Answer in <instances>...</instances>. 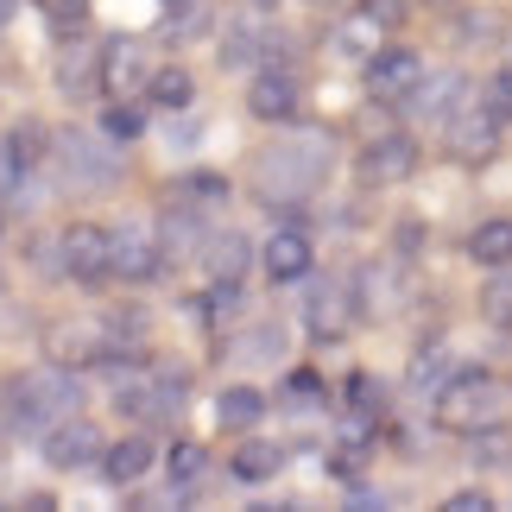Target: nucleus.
Masks as SVG:
<instances>
[{"mask_svg": "<svg viewBox=\"0 0 512 512\" xmlns=\"http://www.w3.org/2000/svg\"><path fill=\"white\" fill-rule=\"evenodd\" d=\"M468 95H475V89H468V76H424V83L411 89L405 114H411V121H430V127H449V114H456Z\"/></svg>", "mask_w": 512, "mask_h": 512, "instance_id": "dca6fc26", "label": "nucleus"}, {"mask_svg": "<svg viewBox=\"0 0 512 512\" xmlns=\"http://www.w3.org/2000/svg\"><path fill=\"white\" fill-rule=\"evenodd\" d=\"M285 468V449L279 443H266V437H253V430H241V443H234V456H228V475L234 481H272Z\"/></svg>", "mask_w": 512, "mask_h": 512, "instance_id": "6ab92c4d", "label": "nucleus"}, {"mask_svg": "<svg viewBox=\"0 0 512 512\" xmlns=\"http://www.w3.org/2000/svg\"><path fill=\"white\" fill-rule=\"evenodd\" d=\"M260 57V26H234L222 38V64H253Z\"/></svg>", "mask_w": 512, "mask_h": 512, "instance_id": "c9c22d12", "label": "nucleus"}, {"mask_svg": "<svg viewBox=\"0 0 512 512\" xmlns=\"http://www.w3.org/2000/svg\"><path fill=\"white\" fill-rule=\"evenodd\" d=\"M152 392H159V418H165V411H177V405H184L190 399V367H152Z\"/></svg>", "mask_w": 512, "mask_h": 512, "instance_id": "f704fd0d", "label": "nucleus"}, {"mask_svg": "<svg viewBox=\"0 0 512 512\" xmlns=\"http://www.w3.org/2000/svg\"><path fill=\"white\" fill-rule=\"evenodd\" d=\"M468 260L487 266V272L512 260V215H487V222L468 228Z\"/></svg>", "mask_w": 512, "mask_h": 512, "instance_id": "4be33fe9", "label": "nucleus"}, {"mask_svg": "<svg viewBox=\"0 0 512 512\" xmlns=\"http://www.w3.org/2000/svg\"><path fill=\"white\" fill-rule=\"evenodd\" d=\"M247 260H253V247L241 241V234H209L203 241V279L215 291V304H234L241 298V279H247Z\"/></svg>", "mask_w": 512, "mask_h": 512, "instance_id": "1a4fd4ad", "label": "nucleus"}, {"mask_svg": "<svg viewBox=\"0 0 512 512\" xmlns=\"http://www.w3.org/2000/svg\"><path fill=\"white\" fill-rule=\"evenodd\" d=\"M38 7H45V13L57 19V32H70L76 19H83V7H89V0H38Z\"/></svg>", "mask_w": 512, "mask_h": 512, "instance_id": "58836bf2", "label": "nucleus"}, {"mask_svg": "<svg viewBox=\"0 0 512 512\" xmlns=\"http://www.w3.org/2000/svg\"><path fill=\"white\" fill-rule=\"evenodd\" d=\"M430 7H456V0H430Z\"/></svg>", "mask_w": 512, "mask_h": 512, "instance_id": "37998d69", "label": "nucleus"}, {"mask_svg": "<svg viewBox=\"0 0 512 512\" xmlns=\"http://www.w3.org/2000/svg\"><path fill=\"white\" fill-rule=\"evenodd\" d=\"M38 443H45V462H51V468H64V475H70V468H83V462H95V456H102V437H95V424L83 418V411L57 418V424H51Z\"/></svg>", "mask_w": 512, "mask_h": 512, "instance_id": "ddd939ff", "label": "nucleus"}, {"mask_svg": "<svg viewBox=\"0 0 512 512\" xmlns=\"http://www.w3.org/2000/svg\"><path fill=\"white\" fill-rule=\"evenodd\" d=\"M177 196H184V203H196V209H222V203H228V177H215V171H190L184 184H177Z\"/></svg>", "mask_w": 512, "mask_h": 512, "instance_id": "72a5a7b5", "label": "nucleus"}, {"mask_svg": "<svg viewBox=\"0 0 512 512\" xmlns=\"http://www.w3.org/2000/svg\"><path fill=\"white\" fill-rule=\"evenodd\" d=\"M45 354H51V367H70V373L108 367V336H102V329H89V323H57L51 336H45Z\"/></svg>", "mask_w": 512, "mask_h": 512, "instance_id": "4468645a", "label": "nucleus"}, {"mask_svg": "<svg viewBox=\"0 0 512 512\" xmlns=\"http://www.w3.org/2000/svg\"><path fill=\"white\" fill-rule=\"evenodd\" d=\"M146 468H152V437H121L114 449H102V475L114 481V487H133V481H146Z\"/></svg>", "mask_w": 512, "mask_h": 512, "instance_id": "aec40b11", "label": "nucleus"}, {"mask_svg": "<svg viewBox=\"0 0 512 512\" xmlns=\"http://www.w3.org/2000/svg\"><path fill=\"white\" fill-rule=\"evenodd\" d=\"M411 171H418V140H411V133H380V140H367L361 159H354V177H361L367 190L405 184Z\"/></svg>", "mask_w": 512, "mask_h": 512, "instance_id": "6e6552de", "label": "nucleus"}, {"mask_svg": "<svg viewBox=\"0 0 512 512\" xmlns=\"http://www.w3.org/2000/svg\"><path fill=\"white\" fill-rule=\"evenodd\" d=\"M19 159H26V152H19V140H0V196L19 190V177H26V165H19Z\"/></svg>", "mask_w": 512, "mask_h": 512, "instance_id": "4c0bfd02", "label": "nucleus"}, {"mask_svg": "<svg viewBox=\"0 0 512 512\" xmlns=\"http://www.w3.org/2000/svg\"><path fill=\"white\" fill-rule=\"evenodd\" d=\"M215 418H222V430H260V418H266V392L228 386L222 399H215Z\"/></svg>", "mask_w": 512, "mask_h": 512, "instance_id": "5701e85b", "label": "nucleus"}, {"mask_svg": "<svg viewBox=\"0 0 512 512\" xmlns=\"http://www.w3.org/2000/svg\"><path fill=\"white\" fill-rule=\"evenodd\" d=\"M424 57L411 51V45H386V51H373L367 57V70H361V89L373 95V102H386V108H405L411 102V89L424 83Z\"/></svg>", "mask_w": 512, "mask_h": 512, "instance_id": "423d86ee", "label": "nucleus"}, {"mask_svg": "<svg viewBox=\"0 0 512 512\" xmlns=\"http://www.w3.org/2000/svg\"><path fill=\"white\" fill-rule=\"evenodd\" d=\"M57 266H64L70 285H108L114 279V234L95 228V222H70L57 234Z\"/></svg>", "mask_w": 512, "mask_h": 512, "instance_id": "39448f33", "label": "nucleus"}, {"mask_svg": "<svg viewBox=\"0 0 512 512\" xmlns=\"http://www.w3.org/2000/svg\"><path fill=\"white\" fill-rule=\"evenodd\" d=\"M456 354H449L443 342H424L418 354H411V373H405V380H411V392H424V399H437V392L449 386V380H456Z\"/></svg>", "mask_w": 512, "mask_h": 512, "instance_id": "412c9836", "label": "nucleus"}, {"mask_svg": "<svg viewBox=\"0 0 512 512\" xmlns=\"http://www.w3.org/2000/svg\"><path fill=\"white\" fill-rule=\"evenodd\" d=\"M146 83H152L146 45H140V38H108V45H102V89L108 95H133Z\"/></svg>", "mask_w": 512, "mask_h": 512, "instance_id": "2eb2a0df", "label": "nucleus"}, {"mask_svg": "<svg viewBox=\"0 0 512 512\" xmlns=\"http://www.w3.org/2000/svg\"><path fill=\"white\" fill-rule=\"evenodd\" d=\"M367 456H373V437H367V430H348V437L329 449V475H336V481H361Z\"/></svg>", "mask_w": 512, "mask_h": 512, "instance_id": "c756f323", "label": "nucleus"}, {"mask_svg": "<svg viewBox=\"0 0 512 512\" xmlns=\"http://www.w3.org/2000/svg\"><path fill=\"white\" fill-rule=\"evenodd\" d=\"M165 272V247H159V228H114V279L127 285H152Z\"/></svg>", "mask_w": 512, "mask_h": 512, "instance_id": "9d476101", "label": "nucleus"}, {"mask_svg": "<svg viewBox=\"0 0 512 512\" xmlns=\"http://www.w3.org/2000/svg\"><path fill=\"white\" fill-rule=\"evenodd\" d=\"M57 89H64V95L102 89V51H64V57H57Z\"/></svg>", "mask_w": 512, "mask_h": 512, "instance_id": "393cba45", "label": "nucleus"}, {"mask_svg": "<svg viewBox=\"0 0 512 512\" xmlns=\"http://www.w3.org/2000/svg\"><path fill=\"white\" fill-rule=\"evenodd\" d=\"M361 19L380 26V32H392V26H405V0H361Z\"/></svg>", "mask_w": 512, "mask_h": 512, "instance_id": "e433bc0d", "label": "nucleus"}, {"mask_svg": "<svg viewBox=\"0 0 512 512\" xmlns=\"http://www.w3.org/2000/svg\"><path fill=\"white\" fill-rule=\"evenodd\" d=\"M443 506H449V512H487V506H494V500H487L481 487H462V494H449Z\"/></svg>", "mask_w": 512, "mask_h": 512, "instance_id": "ea45409f", "label": "nucleus"}, {"mask_svg": "<svg viewBox=\"0 0 512 512\" xmlns=\"http://www.w3.org/2000/svg\"><path fill=\"white\" fill-rule=\"evenodd\" d=\"M260 196L266 203H304L317 196V184L329 177V140L323 133H291V140L260 152Z\"/></svg>", "mask_w": 512, "mask_h": 512, "instance_id": "f257e3e1", "label": "nucleus"}, {"mask_svg": "<svg viewBox=\"0 0 512 512\" xmlns=\"http://www.w3.org/2000/svg\"><path fill=\"white\" fill-rule=\"evenodd\" d=\"M354 317H361V298H354V279H317L310 285V304H304V323L317 342H342Z\"/></svg>", "mask_w": 512, "mask_h": 512, "instance_id": "0eeeda50", "label": "nucleus"}, {"mask_svg": "<svg viewBox=\"0 0 512 512\" xmlns=\"http://www.w3.org/2000/svg\"><path fill=\"white\" fill-rule=\"evenodd\" d=\"M165 468H171V487H177V494H190V487L209 475V456H203V443H177L171 456H165Z\"/></svg>", "mask_w": 512, "mask_h": 512, "instance_id": "2f4dec72", "label": "nucleus"}, {"mask_svg": "<svg viewBox=\"0 0 512 512\" xmlns=\"http://www.w3.org/2000/svg\"><path fill=\"white\" fill-rule=\"evenodd\" d=\"M279 399H285V405H298V411H310V405H323V399H329V386H323V373H317V367H291V373H285V386H279Z\"/></svg>", "mask_w": 512, "mask_h": 512, "instance_id": "473e14b6", "label": "nucleus"}, {"mask_svg": "<svg viewBox=\"0 0 512 512\" xmlns=\"http://www.w3.org/2000/svg\"><path fill=\"white\" fill-rule=\"evenodd\" d=\"M114 411H121V418H159V392H152V380L127 373V380L114 386Z\"/></svg>", "mask_w": 512, "mask_h": 512, "instance_id": "7c9ffc66", "label": "nucleus"}, {"mask_svg": "<svg viewBox=\"0 0 512 512\" xmlns=\"http://www.w3.org/2000/svg\"><path fill=\"white\" fill-rule=\"evenodd\" d=\"M298 76L291 70H279V64H260L253 70V83H247V108L260 114L266 127H285V121H298Z\"/></svg>", "mask_w": 512, "mask_h": 512, "instance_id": "9b49d317", "label": "nucleus"}, {"mask_svg": "<svg viewBox=\"0 0 512 512\" xmlns=\"http://www.w3.org/2000/svg\"><path fill=\"white\" fill-rule=\"evenodd\" d=\"M260 266H266L272 285H298V279H310V266H317V253H310V234L279 228V234L260 247Z\"/></svg>", "mask_w": 512, "mask_h": 512, "instance_id": "f3484780", "label": "nucleus"}, {"mask_svg": "<svg viewBox=\"0 0 512 512\" xmlns=\"http://www.w3.org/2000/svg\"><path fill=\"white\" fill-rule=\"evenodd\" d=\"M57 159H64V171L76 177V184H95V190H108L114 177H121V165H114V140H89V133H57Z\"/></svg>", "mask_w": 512, "mask_h": 512, "instance_id": "f8f14e48", "label": "nucleus"}, {"mask_svg": "<svg viewBox=\"0 0 512 512\" xmlns=\"http://www.w3.org/2000/svg\"><path fill=\"white\" fill-rule=\"evenodd\" d=\"M7 13H13V0H0V26H7Z\"/></svg>", "mask_w": 512, "mask_h": 512, "instance_id": "a19ab883", "label": "nucleus"}, {"mask_svg": "<svg viewBox=\"0 0 512 512\" xmlns=\"http://www.w3.org/2000/svg\"><path fill=\"white\" fill-rule=\"evenodd\" d=\"M506 114L487 102V95H468V102L449 114V127H443V152L456 165H487L500 152V140H506Z\"/></svg>", "mask_w": 512, "mask_h": 512, "instance_id": "20e7f679", "label": "nucleus"}, {"mask_svg": "<svg viewBox=\"0 0 512 512\" xmlns=\"http://www.w3.org/2000/svg\"><path fill=\"white\" fill-rule=\"evenodd\" d=\"M7 424L13 430H45L57 424V418H70L76 405H83V380H76L70 367H57V373H19V380H7Z\"/></svg>", "mask_w": 512, "mask_h": 512, "instance_id": "f03ea898", "label": "nucleus"}, {"mask_svg": "<svg viewBox=\"0 0 512 512\" xmlns=\"http://www.w3.org/2000/svg\"><path fill=\"white\" fill-rule=\"evenodd\" d=\"M146 95H152V108H165V114H184V108H190V95H196V83H190V70L165 64V70H152Z\"/></svg>", "mask_w": 512, "mask_h": 512, "instance_id": "bb28decb", "label": "nucleus"}, {"mask_svg": "<svg viewBox=\"0 0 512 512\" xmlns=\"http://www.w3.org/2000/svg\"><path fill=\"white\" fill-rule=\"evenodd\" d=\"M203 222H196V203H165L159 209V247H165V260H184V253H203Z\"/></svg>", "mask_w": 512, "mask_h": 512, "instance_id": "a211bd4d", "label": "nucleus"}, {"mask_svg": "<svg viewBox=\"0 0 512 512\" xmlns=\"http://www.w3.org/2000/svg\"><path fill=\"white\" fill-rule=\"evenodd\" d=\"M468 462L475 468H512V430L494 418L481 430H468Z\"/></svg>", "mask_w": 512, "mask_h": 512, "instance_id": "a878e982", "label": "nucleus"}, {"mask_svg": "<svg viewBox=\"0 0 512 512\" xmlns=\"http://www.w3.org/2000/svg\"><path fill=\"white\" fill-rule=\"evenodd\" d=\"M481 317L512 336V260H506V266H494V279L481 285Z\"/></svg>", "mask_w": 512, "mask_h": 512, "instance_id": "c85d7f7f", "label": "nucleus"}, {"mask_svg": "<svg viewBox=\"0 0 512 512\" xmlns=\"http://www.w3.org/2000/svg\"><path fill=\"white\" fill-rule=\"evenodd\" d=\"M348 411L367 418V424H380L392 411V386L380 380V373H348Z\"/></svg>", "mask_w": 512, "mask_h": 512, "instance_id": "b1692460", "label": "nucleus"}, {"mask_svg": "<svg viewBox=\"0 0 512 512\" xmlns=\"http://www.w3.org/2000/svg\"><path fill=\"white\" fill-rule=\"evenodd\" d=\"M500 64H506V70H512V38H506V57H500Z\"/></svg>", "mask_w": 512, "mask_h": 512, "instance_id": "79ce46f5", "label": "nucleus"}, {"mask_svg": "<svg viewBox=\"0 0 512 512\" xmlns=\"http://www.w3.org/2000/svg\"><path fill=\"white\" fill-rule=\"evenodd\" d=\"M430 411H437L443 430H462V437H468V430L506 418V386H500L487 367H456V380H449L437 399H430Z\"/></svg>", "mask_w": 512, "mask_h": 512, "instance_id": "7ed1b4c3", "label": "nucleus"}, {"mask_svg": "<svg viewBox=\"0 0 512 512\" xmlns=\"http://www.w3.org/2000/svg\"><path fill=\"white\" fill-rule=\"evenodd\" d=\"M146 133V108L140 102H127V95H114L108 102V114H102V140H114V146H133Z\"/></svg>", "mask_w": 512, "mask_h": 512, "instance_id": "cd10ccee", "label": "nucleus"}]
</instances>
